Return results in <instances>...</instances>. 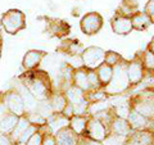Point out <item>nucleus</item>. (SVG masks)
Returning <instances> with one entry per match:
<instances>
[{"mask_svg": "<svg viewBox=\"0 0 154 145\" xmlns=\"http://www.w3.org/2000/svg\"><path fill=\"white\" fill-rule=\"evenodd\" d=\"M19 81L37 101L48 100L54 93L50 77L44 71H26L25 75L19 76Z\"/></svg>", "mask_w": 154, "mask_h": 145, "instance_id": "nucleus-1", "label": "nucleus"}, {"mask_svg": "<svg viewBox=\"0 0 154 145\" xmlns=\"http://www.w3.org/2000/svg\"><path fill=\"white\" fill-rule=\"evenodd\" d=\"M126 66H127V60L122 59L118 64H116L113 67L112 79H110L109 84L103 89L104 93L108 96L123 94L131 88L127 79V73H126Z\"/></svg>", "mask_w": 154, "mask_h": 145, "instance_id": "nucleus-2", "label": "nucleus"}, {"mask_svg": "<svg viewBox=\"0 0 154 145\" xmlns=\"http://www.w3.org/2000/svg\"><path fill=\"white\" fill-rule=\"evenodd\" d=\"M128 104L134 110H136L143 117L153 121L154 117V96L153 90L146 89L139 94L132 95L128 100Z\"/></svg>", "mask_w": 154, "mask_h": 145, "instance_id": "nucleus-3", "label": "nucleus"}, {"mask_svg": "<svg viewBox=\"0 0 154 145\" xmlns=\"http://www.w3.org/2000/svg\"><path fill=\"white\" fill-rule=\"evenodd\" d=\"M3 28L9 35H16L26 28V16L19 9H9L0 19Z\"/></svg>", "mask_w": 154, "mask_h": 145, "instance_id": "nucleus-4", "label": "nucleus"}, {"mask_svg": "<svg viewBox=\"0 0 154 145\" xmlns=\"http://www.w3.org/2000/svg\"><path fill=\"white\" fill-rule=\"evenodd\" d=\"M84 67L89 69H96L100 64L104 63L105 59V50L99 46H89L81 53Z\"/></svg>", "mask_w": 154, "mask_h": 145, "instance_id": "nucleus-5", "label": "nucleus"}, {"mask_svg": "<svg viewBox=\"0 0 154 145\" xmlns=\"http://www.w3.org/2000/svg\"><path fill=\"white\" fill-rule=\"evenodd\" d=\"M4 108H7L8 112L16 114L17 117H22L26 113L25 103L22 100V96L18 94L17 90H9L3 95V103Z\"/></svg>", "mask_w": 154, "mask_h": 145, "instance_id": "nucleus-6", "label": "nucleus"}, {"mask_svg": "<svg viewBox=\"0 0 154 145\" xmlns=\"http://www.w3.org/2000/svg\"><path fill=\"white\" fill-rule=\"evenodd\" d=\"M102 27H103V17L98 12H90L85 14L80 22L81 31L88 36L98 33Z\"/></svg>", "mask_w": 154, "mask_h": 145, "instance_id": "nucleus-7", "label": "nucleus"}, {"mask_svg": "<svg viewBox=\"0 0 154 145\" xmlns=\"http://www.w3.org/2000/svg\"><path fill=\"white\" fill-rule=\"evenodd\" d=\"M107 128L104 125L94 116H88V123H86L85 134L82 136H86L91 140H96V141H103L107 137Z\"/></svg>", "mask_w": 154, "mask_h": 145, "instance_id": "nucleus-8", "label": "nucleus"}, {"mask_svg": "<svg viewBox=\"0 0 154 145\" xmlns=\"http://www.w3.org/2000/svg\"><path fill=\"white\" fill-rule=\"evenodd\" d=\"M126 73H127L130 86H136L139 84H141L144 77H145V69H144V67L140 62V58L135 57L132 60L127 62Z\"/></svg>", "mask_w": 154, "mask_h": 145, "instance_id": "nucleus-9", "label": "nucleus"}, {"mask_svg": "<svg viewBox=\"0 0 154 145\" xmlns=\"http://www.w3.org/2000/svg\"><path fill=\"white\" fill-rule=\"evenodd\" d=\"M46 31L49 35L53 37H59L63 39L69 33L71 27L67 22L62 21V19H55V18H46Z\"/></svg>", "mask_w": 154, "mask_h": 145, "instance_id": "nucleus-10", "label": "nucleus"}, {"mask_svg": "<svg viewBox=\"0 0 154 145\" xmlns=\"http://www.w3.org/2000/svg\"><path fill=\"white\" fill-rule=\"evenodd\" d=\"M126 119L132 131H143V130H150L152 131V128H153V121L143 117L141 114H139L131 107H130V112Z\"/></svg>", "mask_w": 154, "mask_h": 145, "instance_id": "nucleus-11", "label": "nucleus"}, {"mask_svg": "<svg viewBox=\"0 0 154 145\" xmlns=\"http://www.w3.org/2000/svg\"><path fill=\"white\" fill-rule=\"evenodd\" d=\"M46 57L44 50H28L22 59V67L26 71H33L40 66L41 60Z\"/></svg>", "mask_w": 154, "mask_h": 145, "instance_id": "nucleus-12", "label": "nucleus"}, {"mask_svg": "<svg viewBox=\"0 0 154 145\" xmlns=\"http://www.w3.org/2000/svg\"><path fill=\"white\" fill-rule=\"evenodd\" d=\"M131 132L132 130L130 127L127 119L119 118L117 116L112 119V122H110V125L107 128L108 135H118V136H123V137H127Z\"/></svg>", "mask_w": 154, "mask_h": 145, "instance_id": "nucleus-13", "label": "nucleus"}, {"mask_svg": "<svg viewBox=\"0 0 154 145\" xmlns=\"http://www.w3.org/2000/svg\"><path fill=\"white\" fill-rule=\"evenodd\" d=\"M55 145H77L79 143V135H76L71 130L69 126L58 130L54 134Z\"/></svg>", "mask_w": 154, "mask_h": 145, "instance_id": "nucleus-14", "label": "nucleus"}, {"mask_svg": "<svg viewBox=\"0 0 154 145\" xmlns=\"http://www.w3.org/2000/svg\"><path fill=\"white\" fill-rule=\"evenodd\" d=\"M72 85L82 90L84 93L91 91V86L88 79V68L86 67H80V68L73 69V77H72Z\"/></svg>", "mask_w": 154, "mask_h": 145, "instance_id": "nucleus-15", "label": "nucleus"}, {"mask_svg": "<svg viewBox=\"0 0 154 145\" xmlns=\"http://www.w3.org/2000/svg\"><path fill=\"white\" fill-rule=\"evenodd\" d=\"M110 26H112L113 32L117 33V35H128L132 31L131 19L128 17L114 16L110 21Z\"/></svg>", "mask_w": 154, "mask_h": 145, "instance_id": "nucleus-16", "label": "nucleus"}, {"mask_svg": "<svg viewBox=\"0 0 154 145\" xmlns=\"http://www.w3.org/2000/svg\"><path fill=\"white\" fill-rule=\"evenodd\" d=\"M73 67L69 64H63L60 68V76H59V84H58V91L64 93L67 89H69L72 85V77H73Z\"/></svg>", "mask_w": 154, "mask_h": 145, "instance_id": "nucleus-17", "label": "nucleus"}, {"mask_svg": "<svg viewBox=\"0 0 154 145\" xmlns=\"http://www.w3.org/2000/svg\"><path fill=\"white\" fill-rule=\"evenodd\" d=\"M69 125V119L64 117L62 113H53L51 116L46 118V126L49 127L50 132L54 135L58 130L63 128L66 126H68Z\"/></svg>", "mask_w": 154, "mask_h": 145, "instance_id": "nucleus-18", "label": "nucleus"}, {"mask_svg": "<svg viewBox=\"0 0 154 145\" xmlns=\"http://www.w3.org/2000/svg\"><path fill=\"white\" fill-rule=\"evenodd\" d=\"M84 50L82 44L79 40H63L60 42V45L58 46V51L64 53L68 55H79Z\"/></svg>", "mask_w": 154, "mask_h": 145, "instance_id": "nucleus-19", "label": "nucleus"}, {"mask_svg": "<svg viewBox=\"0 0 154 145\" xmlns=\"http://www.w3.org/2000/svg\"><path fill=\"white\" fill-rule=\"evenodd\" d=\"M130 19H131L132 30L136 31H145L153 25V21L144 12H136Z\"/></svg>", "mask_w": 154, "mask_h": 145, "instance_id": "nucleus-20", "label": "nucleus"}, {"mask_svg": "<svg viewBox=\"0 0 154 145\" xmlns=\"http://www.w3.org/2000/svg\"><path fill=\"white\" fill-rule=\"evenodd\" d=\"M136 12H139V3L136 0H122L116 11V16L131 18Z\"/></svg>", "mask_w": 154, "mask_h": 145, "instance_id": "nucleus-21", "label": "nucleus"}, {"mask_svg": "<svg viewBox=\"0 0 154 145\" xmlns=\"http://www.w3.org/2000/svg\"><path fill=\"white\" fill-rule=\"evenodd\" d=\"M18 119L19 117H17L16 114H13L11 112H7L5 114H3V117H0V132L9 135L13 131V128L16 127Z\"/></svg>", "mask_w": 154, "mask_h": 145, "instance_id": "nucleus-22", "label": "nucleus"}, {"mask_svg": "<svg viewBox=\"0 0 154 145\" xmlns=\"http://www.w3.org/2000/svg\"><path fill=\"white\" fill-rule=\"evenodd\" d=\"M48 101H49L50 107L53 109V112L54 113H62V110L64 109L66 104L68 103L66 99V96L63 93H59V91H54V93L51 94V96L49 99H48Z\"/></svg>", "mask_w": 154, "mask_h": 145, "instance_id": "nucleus-23", "label": "nucleus"}, {"mask_svg": "<svg viewBox=\"0 0 154 145\" xmlns=\"http://www.w3.org/2000/svg\"><path fill=\"white\" fill-rule=\"evenodd\" d=\"M86 123H88V116H72V117L69 118L68 126L71 127V130L76 135L82 136V135L85 134Z\"/></svg>", "mask_w": 154, "mask_h": 145, "instance_id": "nucleus-24", "label": "nucleus"}, {"mask_svg": "<svg viewBox=\"0 0 154 145\" xmlns=\"http://www.w3.org/2000/svg\"><path fill=\"white\" fill-rule=\"evenodd\" d=\"M63 94L66 96L67 101L72 105H77V104H80V103H82V101L86 100L85 93L82 90H80L79 88H76V86H71V88L67 89Z\"/></svg>", "mask_w": 154, "mask_h": 145, "instance_id": "nucleus-25", "label": "nucleus"}, {"mask_svg": "<svg viewBox=\"0 0 154 145\" xmlns=\"http://www.w3.org/2000/svg\"><path fill=\"white\" fill-rule=\"evenodd\" d=\"M96 72V76H98V79H99V82L102 84L103 86V89L109 84V81L110 79H112V75H113V67H110L108 66L107 63H103V64H100L98 68L95 69Z\"/></svg>", "mask_w": 154, "mask_h": 145, "instance_id": "nucleus-26", "label": "nucleus"}, {"mask_svg": "<svg viewBox=\"0 0 154 145\" xmlns=\"http://www.w3.org/2000/svg\"><path fill=\"white\" fill-rule=\"evenodd\" d=\"M30 122H28V119H27V117L25 114L22 116V117H19V119H18V122H17V125H16V127L13 128V131L9 134V137H11V140L12 141H14L16 143L17 141V139L21 136L22 135V132L25 131V130L30 126Z\"/></svg>", "mask_w": 154, "mask_h": 145, "instance_id": "nucleus-27", "label": "nucleus"}, {"mask_svg": "<svg viewBox=\"0 0 154 145\" xmlns=\"http://www.w3.org/2000/svg\"><path fill=\"white\" fill-rule=\"evenodd\" d=\"M139 58H140V62H141L145 72L153 73V69H154V54H153V51H149V50L144 51Z\"/></svg>", "mask_w": 154, "mask_h": 145, "instance_id": "nucleus-28", "label": "nucleus"}, {"mask_svg": "<svg viewBox=\"0 0 154 145\" xmlns=\"http://www.w3.org/2000/svg\"><path fill=\"white\" fill-rule=\"evenodd\" d=\"M37 130H38V126H35V125H30L25 131L22 132V135L19 136L18 139H17V144L18 145H26V143L30 140V137L32 136L35 132H37Z\"/></svg>", "mask_w": 154, "mask_h": 145, "instance_id": "nucleus-29", "label": "nucleus"}, {"mask_svg": "<svg viewBox=\"0 0 154 145\" xmlns=\"http://www.w3.org/2000/svg\"><path fill=\"white\" fill-rule=\"evenodd\" d=\"M25 116L27 117L28 122H30L31 125H35V126H44V125H46V118H44L42 116H40L38 113L36 112H30V113H25Z\"/></svg>", "mask_w": 154, "mask_h": 145, "instance_id": "nucleus-30", "label": "nucleus"}, {"mask_svg": "<svg viewBox=\"0 0 154 145\" xmlns=\"http://www.w3.org/2000/svg\"><path fill=\"white\" fill-rule=\"evenodd\" d=\"M113 110H114V114L117 116V117L126 119L127 116H128V112H130V104H128V101H127V103H119L118 105H114Z\"/></svg>", "mask_w": 154, "mask_h": 145, "instance_id": "nucleus-31", "label": "nucleus"}, {"mask_svg": "<svg viewBox=\"0 0 154 145\" xmlns=\"http://www.w3.org/2000/svg\"><path fill=\"white\" fill-rule=\"evenodd\" d=\"M123 58L116 51H105V59H104V63H107L110 67H114L116 64H118Z\"/></svg>", "mask_w": 154, "mask_h": 145, "instance_id": "nucleus-32", "label": "nucleus"}, {"mask_svg": "<svg viewBox=\"0 0 154 145\" xmlns=\"http://www.w3.org/2000/svg\"><path fill=\"white\" fill-rule=\"evenodd\" d=\"M42 143V132L40 130H37V132H35L30 137V140L26 143V145H41Z\"/></svg>", "mask_w": 154, "mask_h": 145, "instance_id": "nucleus-33", "label": "nucleus"}, {"mask_svg": "<svg viewBox=\"0 0 154 145\" xmlns=\"http://www.w3.org/2000/svg\"><path fill=\"white\" fill-rule=\"evenodd\" d=\"M144 13H145L152 21H154V0H149V2L145 4Z\"/></svg>", "mask_w": 154, "mask_h": 145, "instance_id": "nucleus-34", "label": "nucleus"}, {"mask_svg": "<svg viewBox=\"0 0 154 145\" xmlns=\"http://www.w3.org/2000/svg\"><path fill=\"white\" fill-rule=\"evenodd\" d=\"M41 145H55V139L54 135L48 132V134H42V143Z\"/></svg>", "mask_w": 154, "mask_h": 145, "instance_id": "nucleus-35", "label": "nucleus"}, {"mask_svg": "<svg viewBox=\"0 0 154 145\" xmlns=\"http://www.w3.org/2000/svg\"><path fill=\"white\" fill-rule=\"evenodd\" d=\"M62 114H63L64 117H67L68 119L72 117V116H75V114H73V107H72V104L67 103L66 107H64V109L62 110Z\"/></svg>", "mask_w": 154, "mask_h": 145, "instance_id": "nucleus-36", "label": "nucleus"}, {"mask_svg": "<svg viewBox=\"0 0 154 145\" xmlns=\"http://www.w3.org/2000/svg\"><path fill=\"white\" fill-rule=\"evenodd\" d=\"M0 145H12V140L9 137V135L0 132Z\"/></svg>", "mask_w": 154, "mask_h": 145, "instance_id": "nucleus-37", "label": "nucleus"}, {"mask_svg": "<svg viewBox=\"0 0 154 145\" xmlns=\"http://www.w3.org/2000/svg\"><path fill=\"white\" fill-rule=\"evenodd\" d=\"M82 141H84V145H103L100 141H96V140H91L86 136H82Z\"/></svg>", "mask_w": 154, "mask_h": 145, "instance_id": "nucleus-38", "label": "nucleus"}, {"mask_svg": "<svg viewBox=\"0 0 154 145\" xmlns=\"http://www.w3.org/2000/svg\"><path fill=\"white\" fill-rule=\"evenodd\" d=\"M2 46H3V39L2 35H0V55H2Z\"/></svg>", "mask_w": 154, "mask_h": 145, "instance_id": "nucleus-39", "label": "nucleus"}]
</instances>
